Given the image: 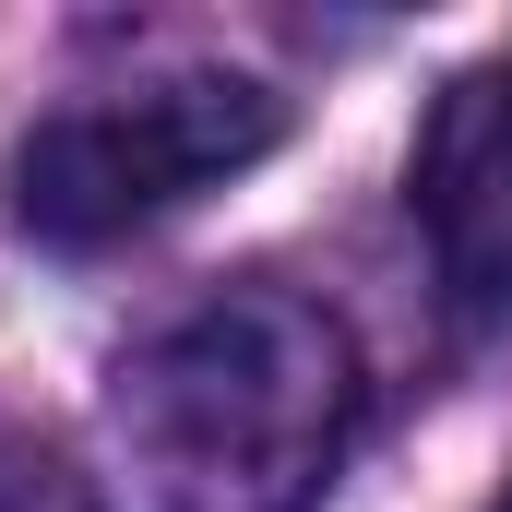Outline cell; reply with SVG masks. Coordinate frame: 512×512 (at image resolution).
<instances>
[{"label":"cell","mask_w":512,"mask_h":512,"mask_svg":"<svg viewBox=\"0 0 512 512\" xmlns=\"http://www.w3.org/2000/svg\"><path fill=\"white\" fill-rule=\"evenodd\" d=\"M0 512H108V501H96V477H84L60 441L0 429Z\"/></svg>","instance_id":"obj_4"},{"label":"cell","mask_w":512,"mask_h":512,"mask_svg":"<svg viewBox=\"0 0 512 512\" xmlns=\"http://www.w3.org/2000/svg\"><path fill=\"white\" fill-rule=\"evenodd\" d=\"M405 203H417V239H429V262H441L453 310L501 322L512 310V60L453 72V84L429 96Z\"/></svg>","instance_id":"obj_3"},{"label":"cell","mask_w":512,"mask_h":512,"mask_svg":"<svg viewBox=\"0 0 512 512\" xmlns=\"http://www.w3.org/2000/svg\"><path fill=\"white\" fill-rule=\"evenodd\" d=\"M489 512H512V477H501V501H489Z\"/></svg>","instance_id":"obj_5"},{"label":"cell","mask_w":512,"mask_h":512,"mask_svg":"<svg viewBox=\"0 0 512 512\" xmlns=\"http://www.w3.org/2000/svg\"><path fill=\"white\" fill-rule=\"evenodd\" d=\"M120 441L167 512H310L358 441V346L298 286H215L120 358Z\"/></svg>","instance_id":"obj_1"},{"label":"cell","mask_w":512,"mask_h":512,"mask_svg":"<svg viewBox=\"0 0 512 512\" xmlns=\"http://www.w3.org/2000/svg\"><path fill=\"white\" fill-rule=\"evenodd\" d=\"M286 143V96L251 72H155L120 96H84L24 131L12 155V215L48 251H108L131 227L179 215L191 191L239 179L251 155Z\"/></svg>","instance_id":"obj_2"}]
</instances>
